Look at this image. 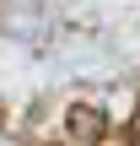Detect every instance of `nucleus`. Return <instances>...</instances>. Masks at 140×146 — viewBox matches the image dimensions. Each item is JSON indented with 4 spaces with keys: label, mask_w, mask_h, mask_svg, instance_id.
Instances as JSON below:
<instances>
[{
    "label": "nucleus",
    "mask_w": 140,
    "mask_h": 146,
    "mask_svg": "<svg viewBox=\"0 0 140 146\" xmlns=\"http://www.w3.org/2000/svg\"><path fill=\"white\" fill-rule=\"evenodd\" d=\"M65 135L76 146H97L108 135V114H103V103H70L65 108Z\"/></svg>",
    "instance_id": "obj_1"
},
{
    "label": "nucleus",
    "mask_w": 140,
    "mask_h": 146,
    "mask_svg": "<svg viewBox=\"0 0 140 146\" xmlns=\"http://www.w3.org/2000/svg\"><path fill=\"white\" fill-rule=\"evenodd\" d=\"M129 130H135V141H140V103H135V114H129Z\"/></svg>",
    "instance_id": "obj_2"
}]
</instances>
